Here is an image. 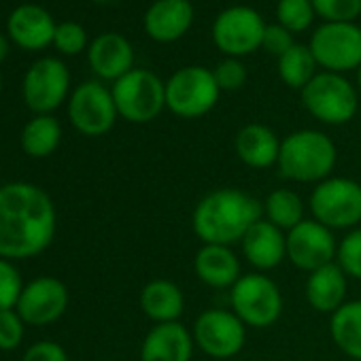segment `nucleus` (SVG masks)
<instances>
[{
  "label": "nucleus",
  "mask_w": 361,
  "mask_h": 361,
  "mask_svg": "<svg viewBox=\"0 0 361 361\" xmlns=\"http://www.w3.org/2000/svg\"><path fill=\"white\" fill-rule=\"evenodd\" d=\"M58 215L49 194L24 180L0 185V257L28 259L43 253L56 236Z\"/></svg>",
  "instance_id": "obj_1"
},
{
  "label": "nucleus",
  "mask_w": 361,
  "mask_h": 361,
  "mask_svg": "<svg viewBox=\"0 0 361 361\" xmlns=\"http://www.w3.org/2000/svg\"><path fill=\"white\" fill-rule=\"evenodd\" d=\"M264 217V204L245 190L224 188L207 194L194 209L192 228L202 245H238Z\"/></svg>",
  "instance_id": "obj_2"
},
{
  "label": "nucleus",
  "mask_w": 361,
  "mask_h": 361,
  "mask_svg": "<svg viewBox=\"0 0 361 361\" xmlns=\"http://www.w3.org/2000/svg\"><path fill=\"white\" fill-rule=\"evenodd\" d=\"M338 161L334 140L319 130H298L281 140L276 168L293 183H321L329 178Z\"/></svg>",
  "instance_id": "obj_3"
},
{
  "label": "nucleus",
  "mask_w": 361,
  "mask_h": 361,
  "mask_svg": "<svg viewBox=\"0 0 361 361\" xmlns=\"http://www.w3.org/2000/svg\"><path fill=\"white\" fill-rule=\"evenodd\" d=\"M312 219L334 230H355L361 224V183L329 176L314 185L308 200Z\"/></svg>",
  "instance_id": "obj_4"
},
{
  "label": "nucleus",
  "mask_w": 361,
  "mask_h": 361,
  "mask_svg": "<svg viewBox=\"0 0 361 361\" xmlns=\"http://www.w3.org/2000/svg\"><path fill=\"white\" fill-rule=\"evenodd\" d=\"M119 117L130 123H149L166 109V83L147 68H132L113 83Z\"/></svg>",
  "instance_id": "obj_5"
},
{
  "label": "nucleus",
  "mask_w": 361,
  "mask_h": 361,
  "mask_svg": "<svg viewBox=\"0 0 361 361\" xmlns=\"http://www.w3.org/2000/svg\"><path fill=\"white\" fill-rule=\"evenodd\" d=\"M304 109L327 126H342L348 123L357 109L359 96L357 90L348 79L338 73H319L312 81L300 92Z\"/></svg>",
  "instance_id": "obj_6"
},
{
  "label": "nucleus",
  "mask_w": 361,
  "mask_h": 361,
  "mask_svg": "<svg viewBox=\"0 0 361 361\" xmlns=\"http://www.w3.org/2000/svg\"><path fill=\"white\" fill-rule=\"evenodd\" d=\"M221 90L213 71L204 66H185L166 81V109L176 117L196 119L215 109Z\"/></svg>",
  "instance_id": "obj_7"
},
{
  "label": "nucleus",
  "mask_w": 361,
  "mask_h": 361,
  "mask_svg": "<svg viewBox=\"0 0 361 361\" xmlns=\"http://www.w3.org/2000/svg\"><path fill=\"white\" fill-rule=\"evenodd\" d=\"M230 306L247 327L266 329L283 312V293L270 276L251 272L243 274L230 289Z\"/></svg>",
  "instance_id": "obj_8"
},
{
  "label": "nucleus",
  "mask_w": 361,
  "mask_h": 361,
  "mask_svg": "<svg viewBox=\"0 0 361 361\" xmlns=\"http://www.w3.org/2000/svg\"><path fill=\"white\" fill-rule=\"evenodd\" d=\"M71 73L58 58L37 60L24 75L22 96L35 115H51L68 98Z\"/></svg>",
  "instance_id": "obj_9"
},
{
  "label": "nucleus",
  "mask_w": 361,
  "mask_h": 361,
  "mask_svg": "<svg viewBox=\"0 0 361 361\" xmlns=\"http://www.w3.org/2000/svg\"><path fill=\"white\" fill-rule=\"evenodd\" d=\"M196 346L213 359H230L238 355L247 340V325L224 308H209L198 314L192 327Z\"/></svg>",
  "instance_id": "obj_10"
},
{
  "label": "nucleus",
  "mask_w": 361,
  "mask_h": 361,
  "mask_svg": "<svg viewBox=\"0 0 361 361\" xmlns=\"http://www.w3.org/2000/svg\"><path fill=\"white\" fill-rule=\"evenodd\" d=\"M314 62L327 73H346L361 66V28L355 24H323L310 39Z\"/></svg>",
  "instance_id": "obj_11"
},
{
  "label": "nucleus",
  "mask_w": 361,
  "mask_h": 361,
  "mask_svg": "<svg viewBox=\"0 0 361 361\" xmlns=\"http://www.w3.org/2000/svg\"><path fill=\"white\" fill-rule=\"evenodd\" d=\"M117 117L119 113L111 90L98 81L81 83L68 98V119L73 128L85 136L106 134L115 126Z\"/></svg>",
  "instance_id": "obj_12"
},
{
  "label": "nucleus",
  "mask_w": 361,
  "mask_h": 361,
  "mask_svg": "<svg viewBox=\"0 0 361 361\" xmlns=\"http://www.w3.org/2000/svg\"><path fill=\"white\" fill-rule=\"evenodd\" d=\"M266 22L251 7H232L217 16L213 24V41L228 58H243L262 47Z\"/></svg>",
  "instance_id": "obj_13"
},
{
  "label": "nucleus",
  "mask_w": 361,
  "mask_h": 361,
  "mask_svg": "<svg viewBox=\"0 0 361 361\" xmlns=\"http://www.w3.org/2000/svg\"><path fill=\"white\" fill-rule=\"evenodd\" d=\"M338 257V240L329 228L314 219H304L287 232V259L304 270L314 272Z\"/></svg>",
  "instance_id": "obj_14"
},
{
  "label": "nucleus",
  "mask_w": 361,
  "mask_h": 361,
  "mask_svg": "<svg viewBox=\"0 0 361 361\" xmlns=\"http://www.w3.org/2000/svg\"><path fill=\"white\" fill-rule=\"evenodd\" d=\"M68 308V287L56 276H39L24 285L16 310L26 325L43 327L56 323Z\"/></svg>",
  "instance_id": "obj_15"
},
{
  "label": "nucleus",
  "mask_w": 361,
  "mask_h": 361,
  "mask_svg": "<svg viewBox=\"0 0 361 361\" xmlns=\"http://www.w3.org/2000/svg\"><path fill=\"white\" fill-rule=\"evenodd\" d=\"M58 24L51 13L41 5H20L7 18V37L26 51H41L54 45Z\"/></svg>",
  "instance_id": "obj_16"
},
{
  "label": "nucleus",
  "mask_w": 361,
  "mask_h": 361,
  "mask_svg": "<svg viewBox=\"0 0 361 361\" xmlns=\"http://www.w3.org/2000/svg\"><path fill=\"white\" fill-rule=\"evenodd\" d=\"M194 346L192 331L180 321L157 323L140 344V361H192Z\"/></svg>",
  "instance_id": "obj_17"
},
{
  "label": "nucleus",
  "mask_w": 361,
  "mask_h": 361,
  "mask_svg": "<svg viewBox=\"0 0 361 361\" xmlns=\"http://www.w3.org/2000/svg\"><path fill=\"white\" fill-rule=\"evenodd\" d=\"M243 255L257 272L279 268L287 259V232L279 230L268 219H259L240 240Z\"/></svg>",
  "instance_id": "obj_18"
},
{
  "label": "nucleus",
  "mask_w": 361,
  "mask_h": 361,
  "mask_svg": "<svg viewBox=\"0 0 361 361\" xmlns=\"http://www.w3.org/2000/svg\"><path fill=\"white\" fill-rule=\"evenodd\" d=\"M87 62L96 77L115 83L132 71L134 49L126 37L117 32H104L90 43Z\"/></svg>",
  "instance_id": "obj_19"
},
{
  "label": "nucleus",
  "mask_w": 361,
  "mask_h": 361,
  "mask_svg": "<svg viewBox=\"0 0 361 361\" xmlns=\"http://www.w3.org/2000/svg\"><path fill=\"white\" fill-rule=\"evenodd\" d=\"M192 22L190 0H155L145 13V32L157 43H172L192 28Z\"/></svg>",
  "instance_id": "obj_20"
},
{
  "label": "nucleus",
  "mask_w": 361,
  "mask_h": 361,
  "mask_svg": "<svg viewBox=\"0 0 361 361\" xmlns=\"http://www.w3.org/2000/svg\"><path fill=\"white\" fill-rule=\"evenodd\" d=\"M196 276L213 289H232L243 276L240 259L232 247L224 245H202L194 257Z\"/></svg>",
  "instance_id": "obj_21"
},
{
  "label": "nucleus",
  "mask_w": 361,
  "mask_h": 361,
  "mask_svg": "<svg viewBox=\"0 0 361 361\" xmlns=\"http://www.w3.org/2000/svg\"><path fill=\"white\" fill-rule=\"evenodd\" d=\"M234 149L245 166L264 170L276 166L281 153V138L272 128L264 123H247L238 130L234 138Z\"/></svg>",
  "instance_id": "obj_22"
},
{
  "label": "nucleus",
  "mask_w": 361,
  "mask_h": 361,
  "mask_svg": "<svg viewBox=\"0 0 361 361\" xmlns=\"http://www.w3.org/2000/svg\"><path fill=\"white\" fill-rule=\"evenodd\" d=\"M346 274L338 266V262H331L323 268H317L314 272H308L306 279V302L317 312L334 314L344 302H346Z\"/></svg>",
  "instance_id": "obj_23"
},
{
  "label": "nucleus",
  "mask_w": 361,
  "mask_h": 361,
  "mask_svg": "<svg viewBox=\"0 0 361 361\" xmlns=\"http://www.w3.org/2000/svg\"><path fill=\"white\" fill-rule=\"evenodd\" d=\"M140 308L142 312L157 325V323H172L178 321L185 310V295L180 287L168 279H153L140 291Z\"/></svg>",
  "instance_id": "obj_24"
},
{
  "label": "nucleus",
  "mask_w": 361,
  "mask_h": 361,
  "mask_svg": "<svg viewBox=\"0 0 361 361\" xmlns=\"http://www.w3.org/2000/svg\"><path fill=\"white\" fill-rule=\"evenodd\" d=\"M329 334L346 357L361 361V300L344 302L331 314Z\"/></svg>",
  "instance_id": "obj_25"
},
{
  "label": "nucleus",
  "mask_w": 361,
  "mask_h": 361,
  "mask_svg": "<svg viewBox=\"0 0 361 361\" xmlns=\"http://www.w3.org/2000/svg\"><path fill=\"white\" fill-rule=\"evenodd\" d=\"M62 140V126L54 115H35L22 130V149L30 157L51 155Z\"/></svg>",
  "instance_id": "obj_26"
},
{
  "label": "nucleus",
  "mask_w": 361,
  "mask_h": 361,
  "mask_svg": "<svg viewBox=\"0 0 361 361\" xmlns=\"http://www.w3.org/2000/svg\"><path fill=\"white\" fill-rule=\"evenodd\" d=\"M262 204H264V219H268L283 232L293 230L306 219V204L291 190H274L272 194L266 196Z\"/></svg>",
  "instance_id": "obj_27"
},
{
  "label": "nucleus",
  "mask_w": 361,
  "mask_h": 361,
  "mask_svg": "<svg viewBox=\"0 0 361 361\" xmlns=\"http://www.w3.org/2000/svg\"><path fill=\"white\" fill-rule=\"evenodd\" d=\"M314 68H317L314 56L310 47H304V45H293L287 54L279 58V75L283 83L291 90L302 92L317 75Z\"/></svg>",
  "instance_id": "obj_28"
},
{
  "label": "nucleus",
  "mask_w": 361,
  "mask_h": 361,
  "mask_svg": "<svg viewBox=\"0 0 361 361\" xmlns=\"http://www.w3.org/2000/svg\"><path fill=\"white\" fill-rule=\"evenodd\" d=\"M276 18L279 24L289 32H302L312 24L314 9L310 0H279Z\"/></svg>",
  "instance_id": "obj_29"
},
{
  "label": "nucleus",
  "mask_w": 361,
  "mask_h": 361,
  "mask_svg": "<svg viewBox=\"0 0 361 361\" xmlns=\"http://www.w3.org/2000/svg\"><path fill=\"white\" fill-rule=\"evenodd\" d=\"M314 16L325 24H353L361 16V0H310Z\"/></svg>",
  "instance_id": "obj_30"
},
{
  "label": "nucleus",
  "mask_w": 361,
  "mask_h": 361,
  "mask_svg": "<svg viewBox=\"0 0 361 361\" xmlns=\"http://www.w3.org/2000/svg\"><path fill=\"white\" fill-rule=\"evenodd\" d=\"M338 266L344 270L346 276L361 281V228L350 230L338 243Z\"/></svg>",
  "instance_id": "obj_31"
},
{
  "label": "nucleus",
  "mask_w": 361,
  "mask_h": 361,
  "mask_svg": "<svg viewBox=\"0 0 361 361\" xmlns=\"http://www.w3.org/2000/svg\"><path fill=\"white\" fill-rule=\"evenodd\" d=\"M22 289H24V281L20 270L13 266L11 259L0 257V310L16 308Z\"/></svg>",
  "instance_id": "obj_32"
},
{
  "label": "nucleus",
  "mask_w": 361,
  "mask_h": 361,
  "mask_svg": "<svg viewBox=\"0 0 361 361\" xmlns=\"http://www.w3.org/2000/svg\"><path fill=\"white\" fill-rule=\"evenodd\" d=\"M54 47L64 54V56H77L81 54L87 45V32L81 24L77 22H62L56 28L54 37Z\"/></svg>",
  "instance_id": "obj_33"
},
{
  "label": "nucleus",
  "mask_w": 361,
  "mask_h": 361,
  "mask_svg": "<svg viewBox=\"0 0 361 361\" xmlns=\"http://www.w3.org/2000/svg\"><path fill=\"white\" fill-rule=\"evenodd\" d=\"M26 321L16 308L0 310V350H16L24 342Z\"/></svg>",
  "instance_id": "obj_34"
},
{
  "label": "nucleus",
  "mask_w": 361,
  "mask_h": 361,
  "mask_svg": "<svg viewBox=\"0 0 361 361\" xmlns=\"http://www.w3.org/2000/svg\"><path fill=\"white\" fill-rule=\"evenodd\" d=\"M217 85L221 92H236L247 81V68L238 58H226L215 71H213Z\"/></svg>",
  "instance_id": "obj_35"
},
{
  "label": "nucleus",
  "mask_w": 361,
  "mask_h": 361,
  "mask_svg": "<svg viewBox=\"0 0 361 361\" xmlns=\"http://www.w3.org/2000/svg\"><path fill=\"white\" fill-rule=\"evenodd\" d=\"M293 45H295V43H293L291 32H289L287 28H283L281 24L266 26V30H264V39H262V47H264L270 56L281 58V56H283V54H287Z\"/></svg>",
  "instance_id": "obj_36"
},
{
  "label": "nucleus",
  "mask_w": 361,
  "mask_h": 361,
  "mask_svg": "<svg viewBox=\"0 0 361 361\" xmlns=\"http://www.w3.org/2000/svg\"><path fill=\"white\" fill-rule=\"evenodd\" d=\"M22 361H68V355L62 348V344L54 340H43V342H35L24 353Z\"/></svg>",
  "instance_id": "obj_37"
},
{
  "label": "nucleus",
  "mask_w": 361,
  "mask_h": 361,
  "mask_svg": "<svg viewBox=\"0 0 361 361\" xmlns=\"http://www.w3.org/2000/svg\"><path fill=\"white\" fill-rule=\"evenodd\" d=\"M9 47H11V39L0 35V62H5L7 56H9Z\"/></svg>",
  "instance_id": "obj_38"
},
{
  "label": "nucleus",
  "mask_w": 361,
  "mask_h": 361,
  "mask_svg": "<svg viewBox=\"0 0 361 361\" xmlns=\"http://www.w3.org/2000/svg\"><path fill=\"white\" fill-rule=\"evenodd\" d=\"M357 85H359V92H361V66L357 68Z\"/></svg>",
  "instance_id": "obj_39"
},
{
  "label": "nucleus",
  "mask_w": 361,
  "mask_h": 361,
  "mask_svg": "<svg viewBox=\"0 0 361 361\" xmlns=\"http://www.w3.org/2000/svg\"><path fill=\"white\" fill-rule=\"evenodd\" d=\"M94 3H113V0H94Z\"/></svg>",
  "instance_id": "obj_40"
},
{
  "label": "nucleus",
  "mask_w": 361,
  "mask_h": 361,
  "mask_svg": "<svg viewBox=\"0 0 361 361\" xmlns=\"http://www.w3.org/2000/svg\"><path fill=\"white\" fill-rule=\"evenodd\" d=\"M0 92H3V75H0Z\"/></svg>",
  "instance_id": "obj_41"
}]
</instances>
